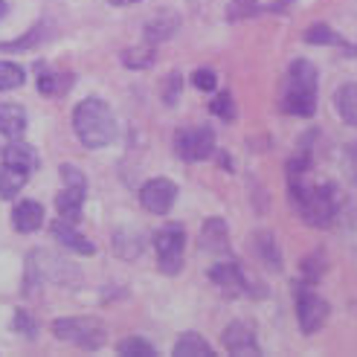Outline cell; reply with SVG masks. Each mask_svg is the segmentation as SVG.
I'll list each match as a JSON object with an SVG mask.
<instances>
[{
    "label": "cell",
    "instance_id": "6da1fadb",
    "mask_svg": "<svg viewBox=\"0 0 357 357\" xmlns=\"http://www.w3.org/2000/svg\"><path fill=\"white\" fill-rule=\"evenodd\" d=\"M73 128H76V137L82 139L84 149H105V146H111V139L116 137V119L108 105L91 96L76 105Z\"/></svg>",
    "mask_w": 357,
    "mask_h": 357
},
{
    "label": "cell",
    "instance_id": "7a4b0ae2",
    "mask_svg": "<svg viewBox=\"0 0 357 357\" xmlns=\"http://www.w3.org/2000/svg\"><path fill=\"white\" fill-rule=\"evenodd\" d=\"M291 198L311 227H328L337 215V189L331 183L308 186L296 174H291Z\"/></svg>",
    "mask_w": 357,
    "mask_h": 357
},
{
    "label": "cell",
    "instance_id": "3957f363",
    "mask_svg": "<svg viewBox=\"0 0 357 357\" xmlns=\"http://www.w3.org/2000/svg\"><path fill=\"white\" fill-rule=\"evenodd\" d=\"M282 108L294 116H314L317 111V67L299 59L288 70V87H284Z\"/></svg>",
    "mask_w": 357,
    "mask_h": 357
},
{
    "label": "cell",
    "instance_id": "277c9868",
    "mask_svg": "<svg viewBox=\"0 0 357 357\" xmlns=\"http://www.w3.org/2000/svg\"><path fill=\"white\" fill-rule=\"evenodd\" d=\"M52 334L64 343H73L79 349L93 351L105 343V326L93 317H64L52 323Z\"/></svg>",
    "mask_w": 357,
    "mask_h": 357
},
{
    "label": "cell",
    "instance_id": "5b68a950",
    "mask_svg": "<svg viewBox=\"0 0 357 357\" xmlns=\"http://www.w3.org/2000/svg\"><path fill=\"white\" fill-rule=\"evenodd\" d=\"M26 276L35 282H67V279H79V271L73 264H67L61 256H52L47 250H35L32 256H26Z\"/></svg>",
    "mask_w": 357,
    "mask_h": 357
},
{
    "label": "cell",
    "instance_id": "8992f818",
    "mask_svg": "<svg viewBox=\"0 0 357 357\" xmlns=\"http://www.w3.org/2000/svg\"><path fill=\"white\" fill-rule=\"evenodd\" d=\"M177 154L189 163H198V160H206L212 151H215V131L209 125H195V128H181L177 131Z\"/></svg>",
    "mask_w": 357,
    "mask_h": 357
},
{
    "label": "cell",
    "instance_id": "52a82bcc",
    "mask_svg": "<svg viewBox=\"0 0 357 357\" xmlns=\"http://www.w3.org/2000/svg\"><path fill=\"white\" fill-rule=\"evenodd\" d=\"M154 247H157L160 261H163V271L177 273V271H181V261H183V247H186L183 227L181 224L160 227L154 233Z\"/></svg>",
    "mask_w": 357,
    "mask_h": 357
},
{
    "label": "cell",
    "instance_id": "ba28073f",
    "mask_svg": "<svg viewBox=\"0 0 357 357\" xmlns=\"http://www.w3.org/2000/svg\"><path fill=\"white\" fill-rule=\"evenodd\" d=\"M296 317H299V328L305 334H314L326 326L328 302L323 296H317L314 291H299L296 294Z\"/></svg>",
    "mask_w": 357,
    "mask_h": 357
},
{
    "label": "cell",
    "instance_id": "9c48e42d",
    "mask_svg": "<svg viewBox=\"0 0 357 357\" xmlns=\"http://www.w3.org/2000/svg\"><path fill=\"white\" fill-rule=\"evenodd\" d=\"M139 201L151 215H166L177 201V186L169 181V177H154V181H149L146 186H142Z\"/></svg>",
    "mask_w": 357,
    "mask_h": 357
},
{
    "label": "cell",
    "instance_id": "30bf717a",
    "mask_svg": "<svg viewBox=\"0 0 357 357\" xmlns=\"http://www.w3.org/2000/svg\"><path fill=\"white\" fill-rule=\"evenodd\" d=\"M221 343H224V349L229 354H247V357L261 354L259 340H256V331H253V326H250V323H244V319H236V323L227 326Z\"/></svg>",
    "mask_w": 357,
    "mask_h": 357
},
{
    "label": "cell",
    "instance_id": "8fae6325",
    "mask_svg": "<svg viewBox=\"0 0 357 357\" xmlns=\"http://www.w3.org/2000/svg\"><path fill=\"white\" fill-rule=\"evenodd\" d=\"M209 279L218 284V288L229 296H238V294H247L250 291V284L244 279V271L236 264V261H218L215 267H209Z\"/></svg>",
    "mask_w": 357,
    "mask_h": 357
},
{
    "label": "cell",
    "instance_id": "7c38bea8",
    "mask_svg": "<svg viewBox=\"0 0 357 357\" xmlns=\"http://www.w3.org/2000/svg\"><path fill=\"white\" fill-rule=\"evenodd\" d=\"M177 26H181V17H177V12L163 9V12H157V15L149 17L146 26H142V32H146V41L149 44H157V41L172 38V35L177 32Z\"/></svg>",
    "mask_w": 357,
    "mask_h": 357
},
{
    "label": "cell",
    "instance_id": "4fadbf2b",
    "mask_svg": "<svg viewBox=\"0 0 357 357\" xmlns=\"http://www.w3.org/2000/svg\"><path fill=\"white\" fill-rule=\"evenodd\" d=\"M12 224H15L17 233H24V236L35 233V229L44 224V206L38 201H21V204H15Z\"/></svg>",
    "mask_w": 357,
    "mask_h": 357
},
{
    "label": "cell",
    "instance_id": "5bb4252c",
    "mask_svg": "<svg viewBox=\"0 0 357 357\" xmlns=\"http://www.w3.org/2000/svg\"><path fill=\"white\" fill-rule=\"evenodd\" d=\"M50 233H52V238H59L67 250H73V253H79V256H93V244L87 241L82 233H76V227H70V221H64V218L52 221Z\"/></svg>",
    "mask_w": 357,
    "mask_h": 357
},
{
    "label": "cell",
    "instance_id": "9a60e30c",
    "mask_svg": "<svg viewBox=\"0 0 357 357\" xmlns=\"http://www.w3.org/2000/svg\"><path fill=\"white\" fill-rule=\"evenodd\" d=\"M26 111L21 105L15 102H0V134L9 137V139H17L24 131H26Z\"/></svg>",
    "mask_w": 357,
    "mask_h": 357
},
{
    "label": "cell",
    "instance_id": "2e32d148",
    "mask_svg": "<svg viewBox=\"0 0 357 357\" xmlns=\"http://www.w3.org/2000/svg\"><path fill=\"white\" fill-rule=\"evenodd\" d=\"M3 163L6 166H15V169H21L26 174H32L35 169H38V154H35L32 146H26V142H9V146L3 149Z\"/></svg>",
    "mask_w": 357,
    "mask_h": 357
},
{
    "label": "cell",
    "instance_id": "e0dca14e",
    "mask_svg": "<svg viewBox=\"0 0 357 357\" xmlns=\"http://www.w3.org/2000/svg\"><path fill=\"white\" fill-rule=\"evenodd\" d=\"M201 247L209 250V253H227L229 241H227V224L221 218H209L201 229Z\"/></svg>",
    "mask_w": 357,
    "mask_h": 357
},
{
    "label": "cell",
    "instance_id": "ac0fdd59",
    "mask_svg": "<svg viewBox=\"0 0 357 357\" xmlns=\"http://www.w3.org/2000/svg\"><path fill=\"white\" fill-rule=\"evenodd\" d=\"M334 105H337V114L346 125H357V84L349 82L343 84L340 91L334 93Z\"/></svg>",
    "mask_w": 357,
    "mask_h": 357
},
{
    "label": "cell",
    "instance_id": "d6986e66",
    "mask_svg": "<svg viewBox=\"0 0 357 357\" xmlns=\"http://www.w3.org/2000/svg\"><path fill=\"white\" fill-rule=\"evenodd\" d=\"M82 204H84V189H76V186H67L56 198V209L64 221H76L82 212Z\"/></svg>",
    "mask_w": 357,
    "mask_h": 357
},
{
    "label": "cell",
    "instance_id": "ffe728a7",
    "mask_svg": "<svg viewBox=\"0 0 357 357\" xmlns=\"http://www.w3.org/2000/svg\"><path fill=\"white\" fill-rule=\"evenodd\" d=\"M253 250H256V256L271 267V271H279L282 267V256H279V244L271 233H256L253 236Z\"/></svg>",
    "mask_w": 357,
    "mask_h": 357
},
{
    "label": "cell",
    "instance_id": "44dd1931",
    "mask_svg": "<svg viewBox=\"0 0 357 357\" xmlns=\"http://www.w3.org/2000/svg\"><path fill=\"white\" fill-rule=\"evenodd\" d=\"M209 357L212 354V346L204 340L201 334H195V331H189V334H183L181 340L174 343V357Z\"/></svg>",
    "mask_w": 357,
    "mask_h": 357
},
{
    "label": "cell",
    "instance_id": "7402d4cb",
    "mask_svg": "<svg viewBox=\"0 0 357 357\" xmlns=\"http://www.w3.org/2000/svg\"><path fill=\"white\" fill-rule=\"evenodd\" d=\"M26 172H21V169H15V166H0V198H15L17 192L24 189V183H26Z\"/></svg>",
    "mask_w": 357,
    "mask_h": 357
},
{
    "label": "cell",
    "instance_id": "603a6c76",
    "mask_svg": "<svg viewBox=\"0 0 357 357\" xmlns=\"http://www.w3.org/2000/svg\"><path fill=\"white\" fill-rule=\"evenodd\" d=\"M26 79L24 67H17L15 61H0V93L6 91H15V87H21Z\"/></svg>",
    "mask_w": 357,
    "mask_h": 357
},
{
    "label": "cell",
    "instance_id": "cb8c5ba5",
    "mask_svg": "<svg viewBox=\"0 0 357 357\" xmlns=\"http://www.w3.org/2000/svg\"><path fill=\"white\" fill-rule=\"evenodd\" d=\"M116 351L125 357H157V349L142 340V337H125V340L116 346Z\"/></svg>",
    "mask_w": 357,
    "mask_h": 357
},
{
    "label": "cell",
    "instance_id": "d4e9b609",
    "mask_svg": "<svg viewBox=\"0 0 357 357\" xmlns=\"http://www.w3.org/2000/svg\"><path fill=\"white\" fill-rule=\"evenodd\" d=\"M305 41L308 44H326V47H331V44H337V47H346V41L337 35L331 26H326V24H317V26H308V32H305Z\"/></svg>",
    "mask_w": 357,
    "mask_h": 357
},
{
    "label": "cell",
    "instance_id": "484cf974",
    "mask_svg": "<svg viewBox=\"0 0 357 357\" xmlns=\"http://www.w3.org/2000/svg\"><path fill=\"white\" fill-rule=\"evenodd\" d=\"M114 250H116V256H122V259H137L139 250H142V241L134 233H116L114 236Z\"/></svg>",
    "mask_w": 357,
    "mask_h": 357
},
{
    "label": "cell",
    "instance_id": "4316f807",
    "mask_svg": "<svg viewBox=\"0 0 357 357\" xmlns=\"http://www.w3.org/2000/svg\"><path fill=\"white\" fill-rule=\"evenodd\" d=\"M122 64H125V67H134V70L151 67V64H154V50H151V47H134V50H125V52H122Z\"/></svg>",
    "mask_w": 357,
    "mask_h": 357
},
{
    "label": "cell",
    "instance_id": "83f0119b",
    "mask_svg": "<svg viewBox=\"0 0 357 357\" xmlns=\"http://www.w3.org/2000/svg\"><path fill=\"white\" fill-rule=\"evenodd\" d=\"M209 108H212V114L221 116V119H227V122L236 116V111H233V96H229V93H218L215 99H212Z\"/></svg>",
    "mask_w": 357,
    "mask_h": 357
},
{
    "label": "cell",
    "instance_id": "f1b7e54d",
    "mask_svg": "<svg viewBox=\"0 0 357 357\" xmlns=\"http://www.w3.org/2000/svg\"><path fill=\"white\" fill-rule=\"evenodd\" d=\"M259 9H261L259 0H233V6H229V21H236V17H250Z\"/></svg>",
    "mask_w": 357,
    "mask_h": 357
},
{
    "label": "cell",
    "instance_id": "f546056e",
    "mask_svg": "<svg viewBox=\"0 0 357 357\" xmlns=\"http://www.w3.org/2000/svg\"><path fill=\"white\" fill-rule=\"evenodd\" d=\"M192 84L198 87V91H215V84H218V76L212 73V70H195L192 73Z\"/></svg>",
    "mask_w": 357,
    "mask_h": 357
},
{
    "label": "cell",
    "instance_id": "4dcf8cb0",
    "mask_svg": "<svg viewBox=\"0 0 357 357\" xmlns=\"http://www.w3.org/2000/svg\"><path fill=\"white\" fill-rule=\"evenodd\" d=\"M61 177H64V183L67 186H76V189H87V181H84V174L76 169V166H70V163H64L61 166Z\"/></svg>",
    "mask_w": 357,
    "mask_h": 357
},
{
    "label": "cell",
    "instance_id": "1f68e13d",
    "mask_svg": "<svg viewBox=\"0 0 357 357\" xmlns=\"http://www.w3.org/2000/svg\"><path fill=\"white\" fill-rule=\"evenodd\" d=\"M343 169H346V174H349V181L357 183V142H351V146L346 149V154H343Z\"/></svg>",
    "mask_w": 357,
    "mask_h": 357
},
{
    "label": "cell",
    "instance_id": "d6a6232c",
    "mask_svg": "<svg viewBox=\"0 0 357 357\" xmlns=\"http://www.w3.org/2000/svg\"><path fill=\"white\" fill-rule=\"evenodd\" d=\"M15 328L21 331V334H26V337H35V319H32L26 311H17V317H15Z\"/></svg>",
    "mask_w": 357,
    "mask_h": 357
},
{
    "label": "cell",
    "instance_id": "836d02e7",
    "mask_svg": "<svg viewBox=\"0 0 357 357\" xmlns=\"http://www.w3.org/2000/svg\"><path fill=\"white\" fill-rule=\"evenodd\" d=\"M177 87H181V76L172 73V79H169L166 87H163V102H166V105H174V102H177Z\"/></svg>",
    "mask_w": 357,
    "mask_h": 357
},
{
    "label": "cell",
    "instance_id": "e575fe53",
    "mask_svg": "<svg viewBox=\"0 0 357 357\" xmlns=\"http://www.w3.org/2000/svg\"><path fill=\"white\" fill-rule=\"evenodd\" d=\"M9 12V6H6V0H0V21H3V15Z\"/></svg>",
    "mask_w": 357,
    "mask_h": 357
},
{
    "label": "cell",
    "instance_id": "d590c367",
    "mask_svg": "<svg viewBox=\"0 0 357 357\" xmlns=\"http://www.w3.org/2000/svg\"><path fill=\"white\" fill-rule=\"evenodd\" d=\"M114 3H119V6H122V3H139V0H114Z\"/></svg>",
    "mask_w": 357,
    "mask_h": 357
}]
</instances>
